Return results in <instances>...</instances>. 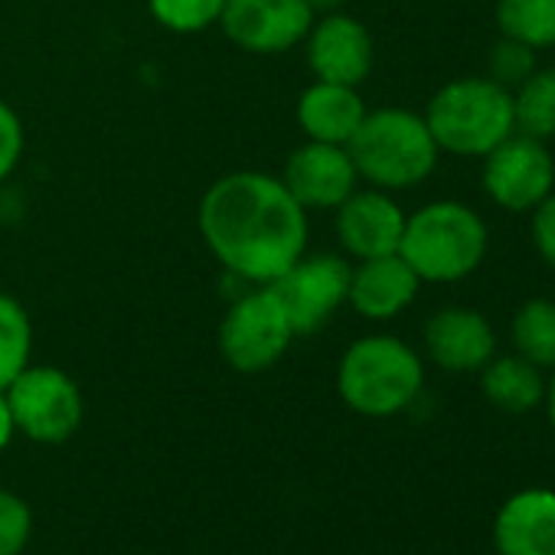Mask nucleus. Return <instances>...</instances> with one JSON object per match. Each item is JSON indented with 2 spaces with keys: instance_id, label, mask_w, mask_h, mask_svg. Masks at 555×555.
Wrapping results in <instances>:
<instances>
[{
  "instance_id": "5701e85b",
  "label": "nucleus",
  "mask_w": 555,
  "mask_h": 555,
  "mask_svg": "<svg viewBox=\"0 0 555 555\" xmlns=\"http://www.w3.org/2000/svg\"><path fill=\"white\" fill-rule=\"evenodd\" d=\"M154 21L173 34H199L222 17L225 0H147Z\"/></svg>"
},
{
  "instance_id": "6e6552de",
  "label": "nucleus",
  "mask_w": 555,
  "mask_h": 555,
  "mask_svg": "<svg viewBox=\"0 0 555 555\" xmlns=\"http://www.w3.org/2000/svg\"><path fill=\"white\" fill-rule=\"evenodd\" d=\"M350 264L340 255H301L285 274L264 285L282 305L295 337L321 331L350 292Z\"/></svg>"
},
{
  "instance_id": "393cba45",
  "label": "nucleus",
  "mask_w": 555,
  "mask_h": 555,
  "mask_svg": "<svg viewBox=\"0 0 555 555\" xmlns=\"http://www.w3.org/2000/svg\"><path fill=\"white\" fill-rule=\"evenodd\" d=\"M34 539V509L24 496L0 487V555H21Z\"/></svg>"
},
{
  "instance_id": "aec40b11",
  "label": "nucleus",
  "mask_w": 555,
  "mask_h": 555,
  "mask_svg": "<svg viewBox=\"0 0 555 555\" xmlns=\"http://www.w3.org/2000/svg\"><path fill=\"white\" fill-rule=\"evenodd\" d=\"M516 131L535 141L555 138V66L535 69L519 89H513Z\"/></svg>"
},
{
  "instance_id": "4be33fe9",
  "label": "nucleus",
  "mask_w": 555,
  "mask_h": 555,
  "mask_svg": "<svg viewBox=\"0 0 555 555\" xmlns=\"http://www.w3.org/2000/svg\"><path fill=\"white\" fill-rule=\"evenodd\" d=\"M34 350V327L21 301L0 295V392H4L27 366Z\"/></svg>"
},
{
  "instance_id": "f03ea898",
  "label": "nucleus",
  "mask_w": 555,
  "mask_h": 555,
  "mask_svg": "<svg viewBox=\"0 0 555 555\" xmlns=\"http://www.w3.org/2000/svg\"><path fill=\"white\" fill-rule=\"evenodd\" d=\"M490 248V229L477 209L457 199H435L405 216L399 255L422 282L454 285L470 278Z\"/></svg>"
},
{
  "instance_id": "1a4fd4ad",
  "label": "nucleus",
  "mask_w": 555,
  "mask_h": 555,
  "mask_svg": "<svg viewBox=\"0 0 555 555\" xmlns=\"http://www.w3.org/2000/svg\"><path fill=\"white\" fill-rule=\"evenodd\" d=\"M480 160L483 193L506 212H532L555 190V160L545 141L513 131Z\"/></svg>"
},
{
  "instance_id": "9b49d317",
  "label": "nucleus",
  "mask_w": 555,
  "mask_h": 555,
  "mask_svg": "<svg viewBox=\"0 0 555 555\" xmlns=\"http://www.w3.org/2000/svg\"><path fill=\"white\" fill-rule=\"evenodd\" d=\"M357 164L347 147L308 141L298 147L288 164L282 183L305 209H337L357 190Z\"/></svg>"
},
{
  "instance_id": "4468645a",
  "label": "nucleus",
  "mask_w": 555,
  "mask_h": 555,
  "mask_svg": "<svg viewBox=\"0 0 555 555\" xmlns=\"http://www.w3.org/2000/svg\"><path fill=\"white\" fill-rule=\"evenodd\" d=\"M425 353L448 373H480L496 357V334L474 308H441L425 324Z\"/></svg>"
},
{
  "instance_id": "b1692460",
  "label": "nucleus",
  "mask_w": 555,
  "mask_h": 555,
  "mask_svg": "<svg viewBox=\"0 0 555 555\" xmlns=\"http://www.w3.org/2000/svg\"><path fill=\"white\" fill-rule=\"evenodd\" d=\"M535 69H539L535 50L519 40H509V37H500L487 56V79H493L496 86H503L509 92L519 89Z\"/></svg>"
},
{
  "instance_id": "9d476101",
  "label": "nucleus",
  "mask_w": 555,
  "mask_h": 555,
  "mask_svg": "<svg viewBox=\"0 0 555 555\" xmlns=\"http://www.w3.org/2000/svg\"><path fill=\"white\" fill-rule=\"evenodd\" d=\"M219 24L235 47L271 56L308 40L314 11L308 0H225Z\"/></svg>"
},
{
  "instance_id": "7ed1b4c3",
  "label": "nucleus",
  "mask_w": 555,
  "mask_h": 555,
  "mask_svg": "<svg viewBox=\"0 0 555 555\" xmlns=\"http://www.w3.org/2000/svg\"><path fill=\"white\" fill-rule=\"evenodd\" d=\"M425 386L422 357L399 337L373 334L347 347L337 366L340 399L366 418H392L405 412Z\"/></svg>"
},
{
  "instance_id": "412c9836",
  "label": "nucleus",
  "mask_w": 555,
  "mask_h": 555,
  "mask_svg": "<svg viewBox=\"0 0 555 555\" xmlns=\"http://www.w3.org/2000/svg\"><path fill=\"white\" fill-rule=\"evenodd\" d=\"M500 37L519 40L526 47L552 50L555 47V0H496Z\"/></svg>"
},
{
  "instance_id": "c85d7f7f",
  "label": "nucleus",
  "mask_w": 555,
  "mask_h": 555,
  "mask_svg": "<svg viewBox=\"0 0 555 555\" xmlns=\"http://www.w3.org/2000/svg\"><path fill=\"white\" fill-rule=\"evenodd\" d=\"M347 4V0H308V8L314 11V14H334V11H340Z\"/></svg>"
},
{
  "instance_id": "bb28decb",
  "label": "nucleus",
  "mask_w": 555,
  "mask_h": 555,
  "mask_svg": "<svg viewBox=\"0 0 555 555\" xmlns=\"http://www.w3.org/2000/svg\"><path fill=\"white\" fill-rule=\"evenodd\" d=\"M21 151H24L21 118H17V112L8 102H0V180H4L17 167Z\"/></svg>"
},
{
  "instance_id": "f257e3e1",
  "label": "nucleus",
  "mask_w": 555,
  "mask_h": 555,
  "mask_svg": "<svg viewBox=\"0 0 555 555\" xmlns=\"http://www.w3.org/2000/svg\"><path fill=\"white\" fill-rule=\"evenodd\" d=\"M199 232L232 274L271 285L305 255L308 212L282 180L242 170L206 190Z\"/></svg>"
},
{
  "instance_id": "423d86ee",
  "label": "nucleus",
  "mask_w": 555,
  "mask_h": 555,
  "mask_svg": "<svg viewBox=\"0 0 555 555\" xmlns=\"http://www.w3.org/2000/svg\"><path fill=\"white\" fill-rule=\"evenodd\" d=\"M8 405L21 435L37 444L69 441L86 415L82 389L56 366H27L8 389Z\"/></svg>"
},
{
  "instance_id": "dca6fc26",
  "label": "nucleus",
  "mask_w": 555,
  "mask_h": 555,
  "mask_svg": "<svg viewBox=\"0 0 555 555\" xmlns=\"http://www.w3.org/2000/svg\"><path fill=\"white\" fill-rule=\"evenodd\" d=\"M496 555H555V490L513 493L493 519Z\"/></svg>"
},
{
  "instance_id": "f3484780",
  "label": "nucleus",
  "mask_w": 555,
  "mask_h": 555,
  "mask_svg": "<svg viewBox=\"0 0 555 555\" xmlns=\"http://www.w3.org/2000/svg\"><path fill=\"white\" fill-rule=\"evenodd\" d=\"M366 118V105L353 86H337V82H314L305 89L298 102V125L311 141L321 144H340L347 147L357 128Z\"/></svg>"
},
{
  "instance_id": "0eeeda50",
  "label": "nucleus",
  "mask_w": 555,
  "mask_h": 555,
  "mask_svg": "<svg viewBox=\"0 0 555 555\" xmlns=\"http://www.w3.org/2000/svg\"><path fill=\"white\" fill-rule=\"evenodd\" d=\"M292 340L295 331L268 288L242 295L219 324V353L235 373L271 370L285 357Z\"/></svg>"
},
{
  "instance_id": "a878e982",
  "label": "nucleus",
  "mask_w": 555,
  "mask_h": 555,
  "mask_svg": "<svg viewBox=\"0 0 555 555\" xmlns=\"http://www.w3.org/2000/svg\"><path fill=\"white\" fill-rule=\"evenodd\" d=\"M529 238L539 258L555 271V190L529 212Z\"/></svg>"
},
{
  "instance_id": "2eb2a0df",
  "label": "nucleus",
  "mask_w": 555,
  "mask_h": 555,
  "mask_svg": "<svg viewBox=\"0 0 555 555\" xmlns=\"http://www.w3.org/2000/svg\"><path fill=\"white\" fill-rule=\"evenodd\" d=\"M422 278L412 271V264L392 251V255H379V258H363L353 271H350V292L347 301L353 305V311L366 321H392L399 318L405 308H412V301L418 298Z\"/></svg>"
},
{
  "instance_id": "a211bd4d",
  "label": "nucleus",
  "mask_w": 555,
  "mask_h": 555,
  "mask_svg": "<svg viewBox=\"0 0 555 555\" xmlns=\"http://www.w3.org/2000/svg\"><path fill=\"white\" fill-rule=\"evenodd\" d=\"M480 389L490 405H496L500 412H509V415H526L545 399L542 370L516 353L493 357L480 370Z\"/></svg>"
},
{
  "instance_id": "39448f33",
  "label": "nucleus",
  "mask_w": 555,
  "mask_h": 555,
  "mask_svg": "<svg viewBox=\"0 0 555 555\" xmlns=\"http://www.w3.org/2000/svg\"><path fill=\"white\" fill-rule=\"evenodd\" d=\"M425 125L438 151L457 157H487L516 131L513 92L487 76L454 79L431 95L425 108Z\"/></svg>"
},
{
  "instance_id": "ddd939ff",
  "label": "nucleus",
  "mask_w": 555,
  "mask_h": 555,
  "mask_svg": "<svg viewBox=\"0 0 555 555\" xmlns=\"http://www.w3.org/2000/svg\"><path fill=\"white\" fill-rule=\"evenodd\" d=\"M405 212L386 190H353L337 206V235L353 258H379L399 251Z\"/></svg>"
},
{
  "instance_id": "20e7f679",
  "label": "nucleus",
  "mask_w": 555,
  "mask_h": 555,
  "mask_svg": "<svg viewBox=\"0 0 555 555\" xmlns=\"http://www.w3.org/2000/svg\"><path fill=\"white\" fill-rule=\"evenodd\" d=\"M347 151L357 164V173L386 193L425 183L435 173L441 154L425 125V115L409 108L366 112Z\"/></svg>"
},
{
  "instance_id": "f8f14e48",
  "label": "nucleus",
  "mask_w": 555,
  "mask_h": 555,
  "mask_svg": "<svg viewBox=\"0 0 555 555\" xmlns=\"http://www.w3.org/2000/svg\"><path fill=\"white\" fill-rule=\"evenodd\" d=\"M308 66L318 82L360 86L373 69V37L370 30L347 14H327L308 34Z\"/></svg>"
},
{
  "instance_id": "c756f323",
  "label": "nucleus",
  "mask_w": 555,
  "mask_h": 555,
  "mask_svg": "<svg viewBox=\"0 0 555 555\" xmlns=\"http://www.w3.org/2000/svg\"><path fill=\"white\" fill-rule=\"evenodd\" d=\"M545 409H548V425H552V431H555V370H552V379L545 383Z\"/></svg>"
},
{
  "instance_id": "cd10ccee",
  "label": "nucleus",
  "mask_w": 555,
  "mask_h": 555,
  "mask_svg": "<svg viewBox=\"0 0 555 555\" xmlns=\"http://www.w3.org/2000/svg\"><path fill=\"white\" fill-rule=\"evenodd\" d=\"M17 435V425H14V415H11V405H8V396L0 392V454H4L11 448Z\"/></svg>"
},
{
  "instance_id": "6ab92c4d",
  "label": "nucleus",
  "mask_w": 555,
  "mask_h": 555,
  "mask_svg": "<svg viewBox=\"0 0 555 555\" xmlns=\"http://www.w3.org/2000/svg\"><path fill=\"white\" fill-rule=\"evenodd\" d=\"M509 344L513 353L539 366L542 373L555 370V301L552 298H529L516 308L509 321Z\"/></svg>"
}]
</instances>
